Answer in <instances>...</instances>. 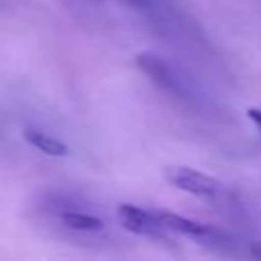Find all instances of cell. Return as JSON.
I'll use <instances>...</instances> for the list:
<instances>
[{
  "label": "cell",
  "instance_id": "52a82bcc",
  "mask_svg": "<svg viewBox=\"0 0 261 261\" xmlns=\"http://www.w3.org/2000/svg\"><path fill=\"white\" fill-rule=\"evenodd\" d=\"M248 117L252 119L254 124H257V128H259V133H261V110L259 108H250L248 110Z\"/></svg>",
  "mask_w": 261,
  "mask_h": 261
},
{
  "label": "cell",
  "instance_id": "ba28073f",
  "mask_svg": "<svg viewBox=\"0 0 261 261\" xmlns=\"http://www.w3.org/2000/svg\"><path fill=\"white\" fill-rule=\"evenodd\" d=\"M128 5H135V7H142V5H147V0H126Z\"/></svg>",
  "mask_w": 261,
  "mask_h": 261
},
{
  "label": "cell",
  "instance_id": "277c9868",
  "mask_svg": "<svg viewBox=\"0 0 261 261\" xmlns=\"http://www.w3.org/2000/svg\"><path fill=\"white\" fill-rule=\"evenodd\" d=\"M156 216L161 218V222L172 231V234H181L186 239H193V241H213L218 239V231L211 229L208 225H202L197 220H190L186 216H179V213H172V211H156Z\"/></svg>",
  "mask_w": 261,
  "mask_h": 261
},
{
  "label": "cell",
  "instance_id": "3957f363",
  "mask_svg": "<svg viewBox=\"0 0 261 261\" xmlns=\"http://www.w3.org/2000/svg\"><path fill=\"white\" fill-rule=\"evenodd\" d=\"M135 64H138L140 71L147 73V76L151 78V83H156L158 87H163V90H167V92H179V78L174 76L172 67L161 55L144 50V53L135 55Z\"/></svg>",
  "mask_w": 261,
  "mask_h": 261
},
{
  "label": "cell",
  "instance_id": "7a4b0ae2",
  "mask_svg": "<svg viewBox=\"0 0 261 261\" xmlns=\"http://www.w3.org/2000/svg\"><path fill=\"white\" fill-rule=\"evenodd\" d=\"M117 218L124 229L135 236H142V239L167 241V236L172 234L161 222V218L156 216V211H147V208H140L135 204H119Z\"/></svg>",
  "mask_w": 261,
  "mask_h": 261
},
{
  "label": "cell",
  "instance_id": "5b68a950",
  "mask_svg": "<svg viewBox=\"0 0 261 261\" xmlns=\"http://www.w3.org/2000/svg\"><path fill=\"white\" fill-rule=\"evenodd\" d=\"M23 140L28 144L37 149V151L46 153V156H53V158H64L69 156V147L62 142V140L53 138V135L44 133V130H37V128H28L23 130Z\"/></svg>",
  "mask_w": 261,
  "mask_h": 261
},
{
  "label": "cell",
  "instance_id": "8992f818",
  "mask_svg": "<svg viewBox=\"0 0 261 261\" xmlns=\"http://www.w3.org/2000/svg\"><path fill=\"white\" fill-rule=\"evenodd\" d=\"M60 220H62L64 227L73 231H101L103 229V222L96 216H90V213L83 211H62L60 213Z\"/></svg>",
  "mask_w": 261,
  "mask_h": 261
},
{
  "label": "cell",
  "instance_id": "6da1fadb",
  "mask_svg": "<svg viewBox=\"0 0 261 261\" xmlns=\"http://www.w3.org/2000/svg\"><path fill=\"white\" fill-rule=\"evenodd\" d=\"M165 181L176 190H184L188 195L202 199H213L220 193V181L213 179V176L204 174L199 170H193L188 165H170L165 167Z\"/></svg>",
  "mask_w": 261,
  "mask_h": 261
}]
</instances>
